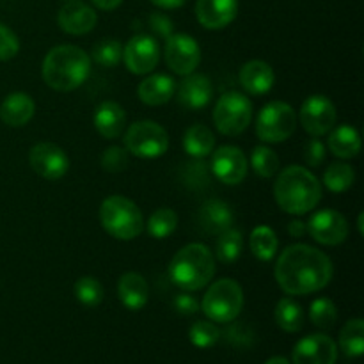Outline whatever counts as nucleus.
Listing matches in <instances>:
<instances>
[{
	"label": "nucleus",
	"mask_w": 364,
	"mask_h": 364,
	"mask_svg": "<svg viewBox=\"0 0 364 364\" xmlns=\"http://www.w3.org/2000/svg\"><path fill=\"white\" fill-rule=\"evenodd\" d=\"M333 262L326 252L306 244L284 249L276 262L274 276L288 295H309L326 288L333 279Z\"/></svg>",
	"instance_id": "obj_1"
},
{
	"label": "nucleus",
	"mask_w": 364,
	"mask_h": 364,
	"mask_svg": "<svg viewBox=\"0 0 364 364\" xmlns=\"http://www.w3.org/2000/svg\"><path fill=\"white\" fill-rule=\"evenodd\" d=\"M274 198L279 208L290 215H306L318 206L322 185L306 167H284L274 183Z\"/></svg>",
	"instance_id": "obj_2"
},
{
	"label": "nucleus",
	"mask_w": 364,
	"mask_h": 364,
	"mask_svg": "<svg viewBox=\"0 0 364 364\" xmlns=\"http://www.w3.org/2000/svg\"><path fill=\"white\" fill-rule=\"evenodd\" d=\"M41 73L48 87L60 92L75 91L91 75V57L75 45H59L46 53Z\"/></svg>",
	"instance_id": "obj_3"
},
{
	"label": "nucleus",
	"mask_w": 364,
	"mask_h": 364,
	"mask_svg": "<svg viewBox=\"0 0 364 364\" xmlns=\"http://www.w3.org/2000/svg\"><path fill=\"white\" fill-rule=\"evenodd\" d=\"M215 276V258L203 244H188L169 263V279L185 291L205 288Z\"/></svg>",
	"instance_id": "obj_4"
},
{
	"label": "nucleus",
	"mask_w": 364,
	"mask_h": 364,
	"mask_svg": "<svg viewBox=\"0 0 364 364\" xmlns=\"http://www.w3.org/2000/svg\"><path fill=\"white\" fill-rule=\"evenodd\" d=\"M100 223L110 237L117 240H134L144 230L142 212L124 196H110L100 206Z\"/></svg>",
	"instance_id": "obj_5"
},
{
	"label": "nucleus",
	"mask_w": 364,
	"mask_h": 364,
	"mask_svg": "<svg viewBox=\"0 0 364 364\" xmlns=\"http://www.w3.org/2000/svg\"><path fill=\"white\" fill-rule=\"evenodd\" d=\"M242 308H244V291L240 284L230 277L210 284L201 302L203 313L215 323L233 322L240 315Z\"/></svg>",
	"instance_id": "obj_6"
},
{
	"label": "nucleus",
	"mask_w": 364,
	"mask_h": 364,
	"mask_svg": "<svg viewBox=\"0 0 364 364\" xmlns=\"http://www.w3.org/2000/svg\"><path fill=\"white\" fill-rule=\"evenodd\" d=\"M252 119V103L245 95L237 91L224 92L213 109V123L217 130L228 137H237L247 130Z\"/></svg>",
	"instance_id": "obj_7"
},
{
	"label": "nucleus",
	"mask_w": 364,
	"mask_h": 364,
	"mask_svg": "<svg viewBox=\"0 0 364 364\" xmlns=\"http://www.w3.org/2000/svg\"><path fill=\"white\" fill-rule=\"evenodd\" d=\"M297 127V114L287 102H270L259 110L256 119V135L259 141L277 144L294 135Z\"/></svg>",
	"instance_id": "obj_8"
},
{
	"label": "nucleus",
	"mask_w": 364,
	"mask_h": 364,
	"mask_svg": "<svg viewBox=\"0 0 364 364\" xmlns=\"http://www.w3.org/2000/svg\"><path fill=\"white\" fill-rule=\"evenodd\" d=\"M124 148L139 159H159L169 148V135L155 121H137L124 134Z\"/></svg>",
	"instance_id": "obj_9"
},
{
	"label": "nucleus",
	"mask_w": 364,
	"mask_h": 364,
	"mask_svg": "<svg viewBox=\"0 0 364 364\" xmlns=\"http://www.w3.org/2000/svg\"><path fill=\"white\" fill-rule=\"evenodd\" d=\"M166 64L176 75L187 77L194 73L196 68L201 63V48L198 41L188 34H171L166 39L164 48Z\"/></svg>",
	"instance_id": "obj_10"
},
{
	"label": "nucleus",
	"mask_w": 364,
	"mask_h": 364,
	"mask_svg": "<svg viewBox=\"0 0 364 364\" xmlns=\"http://www.w3.org/2000/svg\"><path fill=\"white\" fill-rule=\"evenodd\" d=\"M301 124L311 137L329 134L336 124V107L327 96L313 95L301 107Z\"/></svg>",
	"instance_id": "obj_11"
},
{
	"label": "nucleus",
	"mask_w": 364,
	"mask_h": 364,
	"mask_svg": "<svg viewBox=\"0 0 364 364\" xmlns=\"http://www.w3.org/2000/svg\"><path fill=\"white\" fill-rule=\"evenodd\" d=\"M28 164L32 171L48 181H57L66 176L70 169V159L66 151L52 142H39L28 151Z\"/></svg>",
	"instance_id": "obj_12"
},
{
	"label": "nucleus",
	"mask_w": 364,
	"mask_h": 364,
	"mask_svg": "<svg viewBox=\"0 0 364 364\" xmlns=\"http://www.w3.org/2000/svg\"><path fill=\"white\" fill-rule=\"evenodd\" d=\"M123 60L128 71L134 75H148L160 60V46L155 38L137 34L123 46Z\"/></svg>",
	"instance_id": "obj_13"
},
{
	"label": "nucleus",
	"mask_w": 364,
	"mask_h": 364,
	"mask_svg": "<svg viewBox=\"0 0 364 364\" xmlns=\"http://www.w3.org/2000/svg\"><path fill=\"white\" fill-rule=\"evenodd\" d=\"M212 173L219 181L226 185H238L247 176L249 162L237 146H220L212 151Z\"/></svg>",
	"instance_id": "obj_14"
},
{
	"label": "nucleus",
	"mask_w": 364,
	"mask_h": 364,
	"mask_svg": "<svg viewBox=\"0 0 364 364\" xmlns=\"http://www.w3.org/2000/svg\"><path fill=\"white\" fill-rule=\"evenodd\" d=\"M308 233L322 245H340L348 237V223L340 212L326 208L316 212L308 223Z\"/></svg>",
	"instance_id": "obj_15"
},
{
	"label": "nucleus",
	"mask_w": 364,
	"mask_h": 364,
	"mask_svg": "<svg viewBox=\"0 0 364 364\" xmlns=\"http://www.w3.org/2000/svg\"><path fill=\"white\" fill-rule=\"evenodd\" d=\"M338 348L327 334H311L295 345L294 364H334Z\"/></svg>",
	"instance_id": "obj_16"
},
{
	"label": "nucleus",
	"mask_w": 364,
	"mask_h": 364,
	"mask_svg": "<svg viewBox=\"0 0 364 364\" xmlns=\"http://www.w3.org/2000/svg\"><path fill=\"white\" fill-rule=\"evenodd\" d=\"M57 21H59L60 31H64L66 34L82 36L96 27L98 16H96V11L87 4H84L82 0H73L60 7Z\"/></svg>",
	"instance_id": "obj_17"
},
{
	"label": "nucleus",
	"mask_w": 364,
	"mask_h": 364,
	"mask_svg": "<svg viewBox=\"0 0 364 364\" xmlns=\"http://www.w3.org/2000/svg\"><path fill=\"white\" fill-rule=\"evenodd\" d=\"M238 14V0H198L196 16L210 31L228 27Z\"/></svg>",
	"instance_id": "obj_18"
},
{
	"label": "nucleus",
	"mask_w": 364,
	"mask_h": 364,
	"mask_svg": "<svg viewBox=\"0 0 364 364\" xmlns=\"http://www.w3.org/2000/svg\"><path fill=\"white\" fill-rule=\"evenodd\" d=\"M178 102L188 110H201L210 103L213 96L212 82L206 75L191 73L180 82V87H176Z\"/></svg>",
	"instance_id": "obj_19"
},
{
	"label": "nucleus",
	"mask_w": 364,
	"mask_h": 364,
	"mask_svg": "<svg viewBox=\"0 0 364 364\" xmlns=\"http://www.w3.org/2000/svg\"><path fill=\"white\" fill-rule=\"evenodd\" d=\"M238 80L244 91L251 96H263L274 87L276 73L265 60H249L240 68Z\"/></svg>",
	"instance_id": "obj_20"
},
{
	"label": "nucleus",
	"mask_w": 364,
	"mask_h": 364,
	"mask_svg": "<svg viewBox=\"0 0 364 364\" xmlns=\"http://www.w3.org/2000/svg\"><path fill=\"white\" fill-rule=\"evenodd\" d=\"M117 297L130 311H141L149 301V284L141 274L127 272L117 283Z\"/></svg>",
	"instance_id": "obj_21"
},
{
	"label": "nucleus",
	"mask_w": 364,
	"mask_h": 364,
	"mask_svg": "<svg viewBox=\"0 0 364 364\" xmlns=\"http://www.w3.org/2000/svg\"><path fill=\"white\" fill-rule=\"evenodd\" d=\"M36 103L27 92H11L0 105V119L4 124L13 128L25 127L34 117Z\"/></svg>",
	"instance_id": "obj_22"
},
{
	"label": "nucleus",
	"mask_w": 364,
	"mask_h": 364,
	"mask_svg": "<svg viewBox=\"0 0 364 364\" xmlns=\"http://www.w3.org/2000/svg\"><path fill=\"white\" fill-rule=\"evenodd\" d=\"M92 123L103 139H117L127 127V114L119 103L103 102L95 110Z\"/></svg>",
	"instance_id": "obj_23"
},
{
	"label": "nucleus",
	"mask_w": 364,
	"mask_h": 364,
	"mask_svg": "<svg viewBox=\"0 0 364 364\" xmlns=\"http://www.w3.org/2000/svg\"><path fill=\"white\" fill-rule=\"evenodd\" d=\"M174 92H176V82L173 77L164 73H156L144 78L137 87L139 100L149 107L164 105L173 98Z\"/></svg>",
	"instance_id": "obj_24"
},
{
	"label": "nucleus",
	"mask_w": 364,
	"mask_h": 364,
	"mask_svg": "<svg viewBox=\"0 0 364 364\" xmlns=\"http://www.w3.org/2000/svg\"><path fill=\"white\" fill-rule=\"evenodd\" d=\"M233 210L223 199H208L199 212V223L212 235H220L233 228Z\"/></svg>",
	"instance_id": "obj_25"
},
{
	"label": "nucleus",
	"mask_w": 364,
	"mask_h": 364,
	"mask_svg": "<svg viewBox=\"0 0 364 364\" xmlns=\"http://www.w3.org/2000/svg\"><path fill=\"white\" fill-rule=\"evenodd\" d=\"M329 149L338 159H354L361 151V135L350 124H341L329 135Z\"/></svg>",
	"instance_id": "obj_26"
},
{
	"label": "nucleus",
	"mask_w": 364,
	"mask_h": 364,
	"mask_svg": "<svg viewBox=\"0 0 364 364\" xmlns=\"http://www.w3.org/2000/svg\"><path fill=\"white\" fill-rule=\"evenodd\" d=\"M183 148L187 155L194 156V159H205V156L212 155L213 148H215V135L205 124H194L185 132Z\"/></svg>",
	"instance_id": "obj_27"
},
{
	"label": "nucleus",
	"mask_w": 364,
	"mask_h": 364,
	"mask_svg": "<svg viewBox=\"0 0 364 364\" xmlns=\"http://www.w3.org/2000/svg\"><path fill=\"white\" fill-rule=\"evenodd\" d=\"M251 252L259 259V262H270L277 255L279 240L272 228L269 226H256L252 230L251 238H249Z\"/></svg>",
	"instance_id": "obj_28"
},
{
	"label": "nucleus",
	"mask_w": 364,
	"mask_h": 364,
	"mask_svg": "<svg viewBox=\"0 0 364 364\" xmlns=\"http://www.w3.org/2000/svg\"><path fill=\"white\" fill-rule=\"evenodd\" d=\"M274 316H276V323L284 333H299L304 326V311L301 304L290 297H284L277 302Z\"/></svg>",
	"instance_id": "obj_29"
},
{
	"label": "nucleus",
	"mask_w": 364,
	"mask_h": 364,
	"mask_svg": "<svg viewBox=\"0 0 364 364\" xmlns=\"http://www.w3.org/2000/svg\"><path fill=\"white\" fill-rule=\"evenodd\" d=\"M340 347L347 358H361L364 352V322L361 318L345 323L340 333Z\"/></svg>",
	"instance_id": "obj_30"
},
{
	"label": "nucleus",
	"mask_w": 364,
	"mask_h": 364,
	"mask_svg": "<svg viewBox=\"0 0 364 364\" xmlns=\"http://www.w3.org/2000/svg\"><path fill=\"white\" fill-rule=\"evenodd\" d=\"M355 181V173L348 164L336 162L331 164L329 167L323 173V185L329 188L334 194H341V192H347L348 188L354 185Z\"/></svg>",
	"instance_id": "obj_31"
},
{
	"label": "nucleus",
	"mask_w": 364,
	"mask_h": 364,
	"mask_svg": "<svg viewBox=\"0 0 364 364\" xmlns=\"http://www.w3.org/2000/svg\"><path fill=\"white\" fill-rule=\"evenodd\" d=\"M244 249V235L242 231L230 228L219 235L217 240V259L223 263H235Z\"/></svg>",
	"instance_id": "obj_32"
},
{
	"label": "nucleus",
	"mask_w": 364,
	"mask_h": 364,
	"mask_svg": "<svg viewBox=\"0 0 364 364\" xmlns=\"http://www.w3.org/2000/svg\"><path fill=\"white\" fill-rule=\"evenodd\" d=\"M148 233L156 240H164V238L171 237L178 228V215L174 210L171 208H159L149 215Z\"/></svg>",
	"instance_id": "obj_33"
},
{
	"label": "nucleus",
	"mask_w": 364,
	"mask_h": 364,
	"mask_svg": "<svg viewBox=\"0 0 364 364\" xmlns=\"http://www.w3.org/2000/svg\"><path fill=\"white\" fill-rule=\"evenodd\" d=\"M92 59L102 68H116L123 60V45L114 38L100 39L92 45Z\"/></svg>",
	"instance_id": "obj_34"
},
{
	"label": "nucleus",
	"mask_w": 364,
	"mask_h": 364,
	"mask_svg": "<svg viewBox=\"0 0 364 364\" xmlns=\"http://www.w3.org/2000/svg\"><path fill=\"white\" fill-rule=\"evenodd\" d=\"M103 295H105V291H103L102 283L96 277L84 276L75 283V297L85 308H96V306L102 304Z\"/></svg>",
	"instance_id": "obj_35"
},
{
	"label": "nucleus",
	"mask_w": 364,
	"mask_h": 364,
	"mask_svg": "<svg viewBox=\"0 0 364 364\" xmlns=\"http://www.w3.org/2000/svg\"><path fill=\"white\" fill-rule=\"evenodd\" d=\"M251 166L259 178H272L279 171V156L267 146H256L251 155Z\"/></svg>",
	"instance_id": "obj_36"
},
{
	"label": "nucleus",
	"mask_w": 364,
	"mask_h": 364,
	"mask_svg": "<svg viewBox=\"0 0 364 364\" xmlns=\"http://www.w3.org/2000/svg\"><path fill=\"white\" fill-rule=\"evenodd\" d=\"M309 318H311L313 326H316L318 329H331L338 320L336 304L331 299H316L309 308Z\"/></svg>",
	"instance_id": "obj_37"
},
{
	"label": "nucleus",
	"mask_w": 364,
	"mask_h": 364,
	"mask_svg": "<svg viewBox=\"0 0 364 364\" xmlns=\"http://www.w3.org/2000/svg\"><path fill=\"white\" fill-rule=\"evenodd\" d=\"M188 340L198 348H212L220 340V329L215 323L199 320L188 331Z\"/></svg>",
	"instance_id": "obj_38"
},
{
	"label": "nucleus",
	"mask_w": 364,
	"mask_h": 364,
	"mask_svg": "<svg viewBox=\"0 0 364 364\" xmlns=\"http://www.w3.org/2000/svg\"><path fill=\"white\" fill-rule=\"evenodd\" d=\"M130 164L128 159L127 148H119V146H110L103 151L102 155V167L107 173H123Z\"/></svg>",
	"instance_id": "obj_39"
},
{
	"label": "nucleus",
	"mask_w": 364,
	"mask_h": 364,
	"mask_svg": "<svg viewBox=\"0 0 364 364\" xmlns=\"http://www.w3.org/2000/svg\"><path fill=\"white\" fill-rule=\"evenodd\" d=\"M18 52H20V41L16 34L9 27L0 23V60H11L16 57Z\"/></svg>",
	"instance_id": "obj_40"
},
{
	"label": "nucleus",
	"mask_w": 364,
	"mask_h": 364,
	"mask_svg": "<svg viewBox=\"0 0 364 364\" xmlns=\"http://www.w3.org/2000/svg\"><path fill=\"white\" fill-rule=\"evenodd\" d=\"M304 160L309 167H320L326 160V146L318 139H311L304 148Z\"/></svg>",
	"instance_id": "obj_41"
},
{
	"label": "nucleus",
	"mask_w": 364,
	"mask_h": 364,
	"mask_svg": "<svg viewBox=\"0 0 364 364\" xmlns=\"http://www.w3.org/2000/svg\"><path fill=\"white\" fill-rule=\"evenodd\" d=\"M149 27H151V31L155 32L156 36L167 39L171 34H173L174 25L173 21H171V18L166 16V14L153 13L151 16H149Z\"/></svg>",
	"instance_id": "obj_42"
},
{
	"label": "nucleus",
	"mask_w": 364,
	"mask_h": 364,
	"mask_svg": "<svg viewBox=\"0 0 364 364\" xmlns=\"http://www.w3.org/2000/svg\"><path fill=\"white\" fill-rule=\"evenodd\" d=\"M173 306L174 309H176L178 313H181V315H196V313L199 311V302L198 299L192 297L191 294H180L174 297L173 301Z\"/></svg>",
	"instance_id": "obj_43"
},
{
	"label": "nucleus",
	"mask_w": 364,
	"mask_h": 364,
	"mask_svg": "<svg viewBox=\"0 0 364 364\" xmlns=\"http://www.w3.org/2000/svg\"><path fill=\"white\" fill-rule=\"evenodd\" d=\"M288 233H290L294 238L304 237V235L308 233L306 223H302V220H291V223L288 224Z\"/></svg>",
	"instance_id": "obj_44"
},
{
	"label": "nucleus",
	"mask_w": 364,
	"mask_h": 364,
	"mask_svg": "<svg viewBox=\"0 0 364 364\" xmlns=\"http://www.w3.org/2000/svg\"><path fill=\"white\" fill-rule=\"evenodd\" d=\"M92 4H95L98 9H103V11H114L117 9V7L123 4V0H91Z\"/></svg>",
	"instance_id": "obj_45"
},
{
	"label": "nucleus",
	"mask_w": 364,
	"mask_h": 364,
	"mask_svg": "<svg viewBox=\"0 0 364 364\" xmlns=\"http://www.w3.org/2000/svg\"><path fill=\"white\" fill-rule=\"evenodd\" d=\"M156 7L160 9H178V7L183 6L187 0H151Z\"/></svg>",
	"instance_id": "obj_46"
},
{
	"label": "nucleus",
	"mask_w": 364,
	"mask_h": 364,
	"mask_svg": "<svg viewBox=\"0 0 364 364\" xmlns=\"http://www.w3.org/2000/svg\"><path fill=\"white\" fill-rule=\"evenodd\" d=\"M265 364H290V361H288V359H284V358H272V359H269V361H267Z\"/></svg>",
	"instance_id": "obj_47"
},
{
	"label": "nucleus",
	"mask_w": 364,
	"mask_h": 364,
	"mask_svg": "<svg viewBox=\"0 0 364 364\" xmlns=\"http://www.w3.org/2000/svg\"><path fill=\"white\" fill-rule=\"evenodd\" d=\"M363 219H364V215H363V213H359V217H358V228H359V235H364V226H363Z\"/></svg>",
	"instance_id": "obj_48"
},
{
	"label": "nucleus",
	"mask_w": 364,
	"mask_h": 364,
	"mask_svg": "<svg viewBox=\"0 0 364 364\" xmlns=\"http://www.w3.org/2000/svg\"><path fill=\"white\" fill-rule=\"evenodd\" d=\"M66 2H73V0H66Z\"/></svg>",
	"instance_id": "obj_49"
}]
</instances>
